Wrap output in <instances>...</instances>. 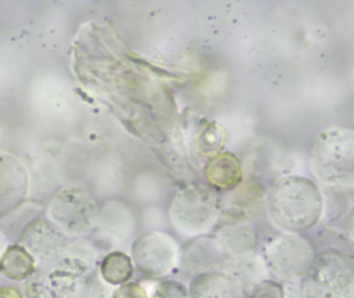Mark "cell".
I'll list each match as a JSON object with an SVG mask.
<instances>
[{"label":"cell","instance_id":"12","mask_svg":"<svg viewBox=\"0 0 354 298\" xmlns=\"http://www.w3.org/2000/svg\"><path fill=\"white\" fill-rule=\"evenodd\" d=\"M188 292L190 298H248L241 284L221 270L196 275L190 281Z\"/></svg>","mask_w":354,"mask_h":298},{"label":"cell","instance_id":"19","mask_svg":"<svg viewBox=\"0 0 354 298\" xmlns=\"http://www.w3.org/2000/svg\"><path fill=\"white\" fill-rule=\"evenodd\" d=\"M248 298H286L285 286L275 279H264L248 292Z\"/></svg>","mask_w":354,"mask_h":298},{"label":"cell","instance_id":"18","mask_svg":"<svg viewBox=\"0 0 354 298\" xmlns=\"http://www.w3.org/2000/svg\"><path fill=\"white\" fill-rule=\"evenodd\" d=\"M96 259V250L92 246L76 242L69 244L55 265L86 275L94 268Z\"/></svg>","mask_w":354,"mask_h":298},{"label":"cell","instance_id":"20","mask_svg":"<svg viewBox=\"0 0 354 298\" xmlns=\"http://www.w3.org/2000/svg\"><path fill=\"white\" fill-rule=\"evenodd\" d=\"M151 298H190L188 287L171 279H163L156 286Z\"/></svg>","mask_w":354,"mask_h":298},{"label":"cell","instance_id":"13","mask_svg":"<svg viewBox=\"0 0 354 298\" xmlns=\"http://www.w3.org/2000/svg\"><path fill=\"white\" fill-rule=\"evenodd\" d=\"M219 270L225 271L239 281L246 292L260 281L270 279L262 255L257 252L230 257L223 261Z\"/></svg>","mask_w":354,"mask_h":298},{"label":"cell","instance_id":"3","mask_svg":"<svg viewBox=\"0 0 354 298\" xmlns=\"http://www.w3.org/2000/svg\"><path fill=\"white\" fill-rule=\"evenodd\" d=\"M221 203L214 188L190 184L174 196L169 208V221L184 239L208 235L221 219Z\"/></svg>","mask_w":354,"mask_h":298},{"label":"cell","instance_id":"11","mask_svg":"<svg viewBox=\"0 0 354 298\" xmlns=\"http://www.w3.org/2000/svg\"><path fill=\"white\" fill-rule=\"evenodd\" d=\"M212 236L217 248L227 258L257 252L258 248V233L246 221L232 219L221 223Z\"/></svg>","mask_w":354,"mask_h":298},{"label":"cell","instance_id":"2","mask_svg":"<svg viewBox=\"0 0 354 298\" xmlns=\"http://www.w3.org/2000/svg\"><path fill=\"white\" fill-rule=\"evenodd\" d=\"M310 171L325 186L352 188L354 137L349 128L333 126L319 132L310 152Z\"/></svg>","mask_w":354,"mask_h":298},{"label":"cell","instance_id":"7","mask_svg":"<svg viewBox=\"0 0 354 298\" xmlns=\"http://www.w3.org/2000/svg\"><path fill=\"white\" fill-rule=\"evenodd\" d=\"M51 215L64 233L80 236L88 233L97 219L94 200L80 190H66L51 207Z\"/></svg>","mask_w":354,"mask_h":298},{"label":"cell","instance_id":"22","mask_svg":"<svg viewBox=\"0 0 354 298\" xmlns=\"http://www.w3.org/2000/svg\"><path fill=\"white\" fill-rule=\"evenodd\" d=\"M223 134L218 126H210L204 132V138L201 141L204 144V151H212L219 148L223 144Z\"/></svg>","mask_w":354,"mask_h":298},{"label":"cell","instance_id":"14","mask_svg":"<svg viewBox=\"0 0 354 298\" xmlns=\"http://www.w3.org/2000/svg\"><path fill=\"white\" fill-rule=\"evenodd\" d=\"M208 181L217 190H233L242 179V169L237 157L231 153H221L210 159L205 168Z\"/></svg>","mask_w":354,"mask_h":298},{"label":"cell","instance_id":"24","mask_svg":"<svg viewBox=\"0 0 354 298\" xmlns=\"http://www.w3.org/2000/svg\"><path fill=\"white\" fill-rule=\"evenodd\" d=\"M1 248H3V246H0V252H1V250H1ZM0 255H1V254H0Z\"/></svg>","mask_w":354,"mask_h":298},{"label":"cell","instance_id":"15","mask_svg":"<svg viewBox=\"0 0 354 298\" xmlns=\"http://www.w3.org/2000/svg\"><path fill=\"white\" fill-rule=\"evenodd\" d=\"M37 262L21 244L8 246L0 255V273L12 281H24L34 275Z\"/></svg>","mask_w":354,"mask_h":298},{"label":"cell","instance_id":"17","mask_svg":"<svg viewBox=\"0 0 354 298\" xmlns=\"http://www.w3.org/2000/svg\"><path fill=\"white\" fill-rule=\"evenodd\" d=\"M99 269L103 281L113 286L128 283L134 275L131 257L122 250L109 252L101 261Z\"/></svg>","mask_w":354,"mask_h":298},{"label":"cell","instance_id":"23","mask_svg":"<svg viewBox=\"0 0 354 298\" xmlns=\"http://www.w3.org/2000/svg\"><path fill=\"white\" fill-rule=\"evenodd\" d=\"M0 298H24L16 288L3 286L0 287Z\"/></svg>","mask_w":354,"mask_h":298},{"label":"cell","instance_id":"5","mask_svg":"<svg viewBox=\"0 0 354 298\" xmlns=\"http://www.w3.org/2000/svg\"><path fill=\"white\" fill-rule=\"evenodd\" d=\"M316 246L300 234L281 233L272 238L262 252L270 277L279 283L301 281L314 263Z\"/></svg>","mask_w":354,"mask_h":298},{"label":"cell","instance_id":"8","mask_svg":"<svg viewBox=\"0 0 354 298\" xmlns=\"http://www.w3.org/2000/svg\"><path fill=\"white\" fill-rule=\"evenodd\" d=\"M88 292L86 275L57 265L26 285L28 298H88Z\"/></svg>","mask_w":354,"mask_h":298},{"label":"cell","instance_id":"21","mask_svg":"<svg viewBox=\"0 0 354 298\" xmlns=\"http://www.w3.org/2000/svg\"><path fill=\"white\" fill-rule=\"evenodd\" d=\"M111 298H150V296L144 286L128 281L117 288Z\"/></svg>","mask_w":354,"mask_h":298},{"label":"cell","instance_id":"6","mask_svg":"<svg viewBox=\"0 0 354 298\" xmlns=\"http://www.w3.org/2000/svg\"><path fill=\"white\" fill-rule=\"evenodd\" d=\"M179 241L165 231H148L132 242L134 266L148 279H165L177 272Z\"/></svg>","mask_w":354,"mask_h":298},{"label":"cell","instance_id":"1","mask_svg":"<svg viewBox=\"0 0 354 298\" xmlns=\"http://www.w3.org/2000/svg\"><path fill=\"white\" fill-rule=\"evenodd\" d=\"M269 221L283 233L300 234L314 229L324 210L319 186L304 176L290 175L273 182L266 195Z\"/></svg>","mask_w":354,"mask_h":298},{"label":"cell","instance_id":"10","mask_svg":"<svg viewBox=\"0 0 354 298\" xmlns=\"http://www.w3.org/2000/svg\"><path fill=\"white\" fill-rule=\"evenodd\" d=\"M225 259L210 234L192 238L180 248L177 272L192 279L202 273L219 270Z\"/></svg>","mask_w":354,"mask_h":298},{"label":"cell","instance_id":"4","mask_svg":"<svg viewBox=\"0 0 354 298\" xmlns=\"http://www.w3.org/2000/svg\"><path fill=\"white\" fill-rule=\"evenodd\" d=\"M301 285L306 298H354L353 256L339 248L322 250Z\"/></svg>","mask_w":354,"mask_h":298},{"label":"cell","instance_id":"9","mask_svg":"<svg viewBox=\"0 0 354 298\" xmlns=\"http://www.w3.org/2000/svg\"><path fill=\"white\" fill-rule=\"evenodd\" d=\"M20 240V244L30 252L36 262L46 267L55 266L69 246L66 233L45 219L30 223Z\"/></svg>","mask_w":354,"mask_h":298},{"label":"cell","instance_id":"16","mask_svg":"<svg viewBox=\"0 0 354 298\" xmlns=\"http://www.w3.org/2000/svg\"><path fill=\"white\" fill-rule=\"evenodd\" d=\"M115 217L103 223V231L109 242L118 246H128L136 233V221L131 211L124 206L113 207Z\"/></svg>","mask_w":354,"mask_h":298}]
</instances>
